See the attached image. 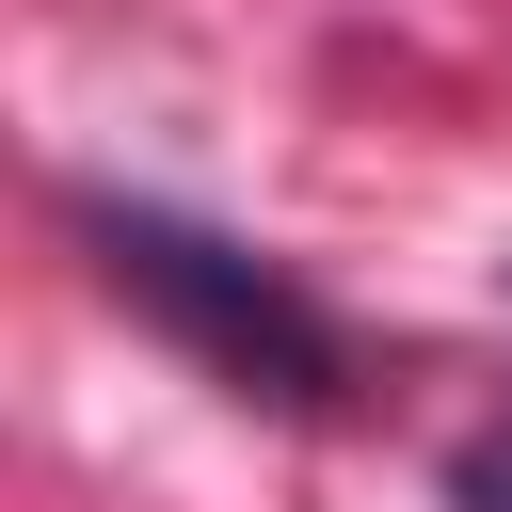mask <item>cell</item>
<instances>
[{"label": "cell", "instance_id": "6da1fadb", "mask_svg": "<svg viewBox=\"0 0 512 512\" xmlns=\"http://www.w3.org/2000/svg\"><path fill=\"white\" fill-rule=\"evenodd\" d=\"M80 240H96L112 304H144L224 400H272V416H336V400H352V336H336L320 288L272 272L256 240H224V224H192V208H128V192H96Z\"/></svg>", "mask_w": 512, "mask_h": 512}, {"label": "cell", "instance_id": "7a4b0ae2", "mask_svg": "<svg viewBox=\"0 0 512 512\" xmlns=\"http://www.w3.org/2000/svg\"><path fill=\"white\" fill-rule=\"evenodd\" d=\"M448 512H512V416L448 448Z\"/></svg>", "mask_w": 512, "mask_h": 512}]
</instances>
